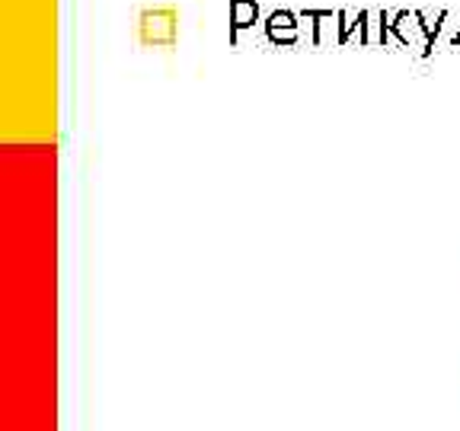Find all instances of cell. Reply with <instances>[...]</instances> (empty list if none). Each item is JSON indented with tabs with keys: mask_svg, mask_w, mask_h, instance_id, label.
I'll list each match as a JSON object with an SVG mask.
<instances>
[{
	"mask_svg": "<svg viewBox=\"0 0 460 431\" xmlns=\"http://www.w3.org/2000/svg\"><path fill=\"white\" fill-rule=\"evenodd\" d=\"M180 39V10L172 4L144 7L137 13V42L144 48H172Z\"/></svg>",
	"mask_w": 460,
	"mask_h": 431,
	"instance_id": "cell-1",
	"label": "cell"
},
{
	"mask_svg": "<svg viewBox=\"0 0 460 431\" xmlns=\"http://www.w3.org/2000/svg\"><path fill=\"white\" fill-rule=\"evenodd\" d=\"M234 13H237L240 26H246V22H250V16H256V7H252L250 0H237V4H234Z\"/></svg>",
	"mask_w": 460,
	"mask_h": 431,
	"instance_id": "cell-2",
	"label": "cell"
}]
</instances>
